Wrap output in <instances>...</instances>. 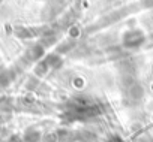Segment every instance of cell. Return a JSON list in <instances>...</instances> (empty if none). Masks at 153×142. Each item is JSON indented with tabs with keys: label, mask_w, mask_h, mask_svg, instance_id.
Instances as JSON below:
<instances>
[{
	"label": "cell",
	"mask_w": 153,
	"mask_h": 142,
	"mask_svg": "<svg viewBox=\"0 0 153 142\" xmlns=\"http://www.w3.org/2000/svg\"><path fill=\"white\" fill-rule=\"evenodd\" d=\"M143 40H144V35H143L141 32H138V30H135V32H128V33L125 35V38H123V45L128 46V48H135V46L141 45Z\"/></svg>",
	"instance_id": "1"
},
{
	"label": "cell",
	"mask_w": 153,
	"mask_h": 142,
	"mask_svg": "<svg viewBox=\"0 0 153 142\" xmlns=\"http://www.w3.org/2000/svg\"><path fill=\"white\" fill-rule=\"evenodd\" d=\"M108 142H123V141H122L120 138H117V136H114V138H111V139H110Z\"/></svg>",
	"instance_id": "2"
}]
</instances>
